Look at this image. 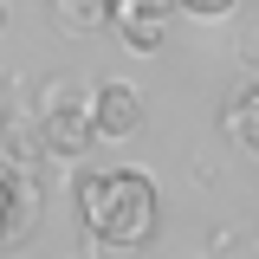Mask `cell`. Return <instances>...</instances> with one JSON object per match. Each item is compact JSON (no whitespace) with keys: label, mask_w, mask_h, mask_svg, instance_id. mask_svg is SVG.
<instances>
[{"label":"cell","mask_w":259,"mask_h":259,"mask_svg":"<svg viewBox=\"0 0 259 259\" xmlns=\"http://www.w3.org/2000/svg\"><path fill=\"white\" fill-rule=\"evenodd\" d=\"M233 59H240V65L259 78V13H246V20L233 26Z\"/></svg>","instance_id":"obj_10"},{"label":"cell","mask_w":259,"mask_h":259,"mask_svg":"<svg viewBox=\"0 0 259 259\" xmlns=\"http://www.w3.org/2000/svg\"><path fill=\"white\" fill-rule=\"evenodd\" d=\"M78 221L91 240L104 246H149L162 227V201H156V182L136 175V168H84L78 175Z\"/></svg>","instance_id":"obj_1"},{"label":"cell","mask_w":259,"mask_h":259,"mask_svg":"<svg viewBox=\"0 0 259 259\" xmlns=\"http://www.w3.org/2000/svg\"><path fill=\"white\" fill-rule=\"evenodd\" d=\"M188 259H194V253H188Z\"/></svg>","instance_id":"obj_13"},{"label":"cell","mask_w":259,"mask_h":259,"mask_svg":"<svg viewBox=\"0 0 259 259\" xmlns=\"http://www.w3.org/2000/svg\"><path fill=\"white\" fill-rule=\"evenodd\" d=\"M182 13V0H110V20H168Z\"/></svg>","instance_id":"obj_9"},{"label":"cell","mask_w":259,"mask_h":259,"mask_svg":"<svg viewBox=\"0 0 259 259\" xmlns=\"http://www.w3.org/2000/svg\"><path fill=\"white\" fill-rule=\"evenodd\" d=\"M84 117H91L97 143H123V136L143 130V91L123 84V78H104V84L84 91Z\"/></svg>","instance_id":"obj_3"},{"label":"cell","mask_w":259,"mask_h":259,"mask_svg":"<svg viewBox=\"0 0 259 259\" xmlns=\"http://www.w3.org/2000/svg\"><path fill=\"white\" fill-rule=\"evenodd\" d=\"M0 32H7V0H0Z\"/></svg>","instance_id":"obj_12"},{"label":"cell","mask_w":259,"mask_h":259,"mask_svg":"<svg viewBox=\"0 0 259 259\" xmlns=\"http://www.w3.org/2000/svg\"><path fill=\"white\" fill-rule=\"evenodd\" d=\"M65 104H84V84H78V78H52V84H39V97H32L39 117H46V110H65Z\"/></svg>","instance_id":"obj_8"},{"label":"cell","mask_w":259,"mask_h":259,"mask_svg":"<svg viewBox=\"0 0 259 259\" xmlns=\"http://www.w3.org/2000/svg\"><path fill=\"white\" fill-rule=\"evenodd\" d=\"M182 13H194V20H221V13H233V0H182Z\"/></svg>","instance_id":"obj_11"},{"label":"cell","mask_w":259,"mask_h":259,"mask_svg":"<svg viewBox=\"0 0 259 259\" xmlns=\"http://www.w3.org/2000/svg\"><path fill=\"white\" fill-rule=\"evenodd\" d=\"M39 156L46 149L0 130V253H13L39 221Z\"/></svg>","instance_id":"obj_2"},{"label":"cell","mask_w":259,"mask_h":259,"mask_svg":"<svg viewBox=\"0 0 259 259\" xmlns=\"http://www.w3.org/2000/svg\"><path fill=\"white\" fill-rule=\"evenodd\" d=\"M110 32H123L130 52H162V39H168V20H110Z\"/></svg>","instance_id":"obj_7"},{"label":"cell","mask_w":259,"mask_h":259,"mask_svg":"<svg viewBox=\"0 0 259 259\" xmlns=\"http://www.w3.org/2000/svg\"><path fill=\"white\" fill-rule=\"evenodd\" d=\"M46 13H52V26L71 32V39H91V32L110 26V0H46Z\"/></svg>","instance_id":"obj_6"},{"label":"cell","mask_w":259,"mask_h":259,"mask_svg":"<svg viewBox=\"0 0 259 259\" xmlns=\"http://www.w3.org/2000/svg\"><path fill=\"white\" fill-rule=\"evenodd\" d=\"M84 91H91V84H84ZM91 143H97V130H91V117H84V104H65V110H46V117H39V149H46V156L71 162V156H91Z\"/></svg>","instance_id":"obj_4"},{"label":"cell","mask_w":259,"mask_h":259,"mask_svg":"<svg viewBox=\"0 0 259 259\" xmlns=\"http://www.w3.org/2000/svg\"><path fill=\"white\" fill-rule=\"evenodd\" d=\"M221 123H227V136H233L246 156H259V78H246L240 91L227 97V117H221Z\"/></svg>","instance_id":"obj_5"}]
</instances>
